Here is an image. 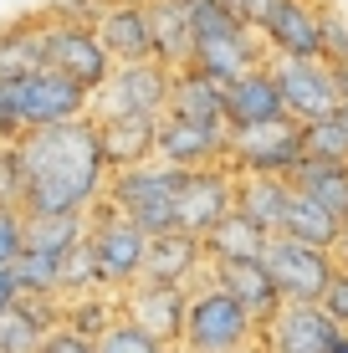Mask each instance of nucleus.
<instances>
[{
  "mask_svg": "<svg viewBox=\"0 0 348 353\" xmlns=\"http://www.w3.org/2000/svg\"><path fill=\"white\" fill-rule=\"evenodd\" d=\"M16 164L26 215H88L108 190V159L92 118L21 133Z\"/></svg>",
  "mask_w": 348,
  "mask_h": 353,
  "instance_id": "1",
  "label": "nucleus"
},
{
  "mask_svg": "<svg viewBox=\"0 0 348 353\" xmlns=\"http://www.w3.org/2000/svg\"><path fill=\"white\" fill-rule=\"evenodd\" d=\"M88 88H77L72 77L52 67H36L16 82H0V139L16 143L31 128H52V123H72L88 118Z\"/></svg>",
  "mask_w": 348,
  "mask_h": 353,
  "instance_id": "2",
  "label": "nucleus"
},
{
  "mask_svg": "<svg viewBox=\"0 0 348 353\" xmlns=\"http://www.w3.org/2000/svg\"><path fill=\"white\" fill-rule=\"evenodd\" d=\"M82 251H88V266H92V287L108 292V297H118V292H128V287L139 282L149 236H143L128 215H118L108 200H98V205L88 210Z\"/></svg>",
  "mask_w": 348,
  "mask_h": 353,
  "instance_id": "3",
  "label": "nucleus"
},
{
  "mask_svg": "<svg viewBox=\"0 0 348 353\" xmlns=\"http://www.w3.org/2000/svg\"><path fill=\"white\" fill-rule=\"evenodd\" d=\"M256 343H261V327L251 323V312L231 297V292H221L210 276L200 287H190L179 348H190V353H246Z\"/></svg>",
  "mask_w": 348,
  "mask_h": 353,
  "instance_id": "4",
  "label": "nucleus"
},
{
  "mask_svg": "<svg viewBox=\"0 0 348 353\" xmlns=\"http://www.w3.org/2000/svg\"><path fill=\"white\" fill-rule=\"evenodd\" d=\"M170 82H174V67H164L159 57L123 62V67L108 72L103 88H92L88 118L92 123H113V118H164V108H170Z\"/></svg>",
  "mask_w": 348,
  "mask_h": 353,
  "instance_id": "5",
  "label": "nucleus"
},
{
  "mask_svg": "<svg viewBox=\"0 0 348 353\" xmlns=\"http://www.w3.org/2000/svg\"><path fill=\"white\" fill-rule=\"evenodd\" d=\"M174 190H179V169L149 159L134 169H113L103 200L118 215H128L143 236H164V230H174Z\"/></svg>",
  "mask_w": 348,
  "mask_h": 353,
  "instance_id": "6",
  "label": "nucleus"
},
{
  "mask_svg": "<svg viewBox=\"0 0 348 353\" xmlns=\"http://www.w3.org/2000/svg\"><path fill=\"white\" fill-rule=\"evenodd\" d=\"M225 164L236 174H292L303 164V123L272 118V123H241L225 128Z\"/></svg>",
  "mask_w": 348,
  "mask_h": 353,
  "instance_id": "7",
  "label": "nucleus"
},
{
  "mask_svg": "<svg viewBox=\"0 0 348 353\" xmlns=\"http://www.w3.org/2000/svg\"><path fill=\"white\" fill-rule=\"evenodd\" d=\"M46 67L72 77L77 88H103L108 72H113V57L103 52L98 31H92V21H77L67 16V6H46Z\"/></svg>",
  "mask_w": 348,
  "mask_h": 353,
  "instance_id": "8",
  "label": "nucleus"
},
{
  "mask_svg": "<svg viewBox=\"0 0 348 353\" xmlns=\"http://www.w3.org/2000/svg\"><path fill=\"white\" fill-rule=\"evenodd\" d=\"M267 67L277 77L287 118H297V123H318V118H333L343 108L338 72L323 62V57H272Z\"/></svg>",
  "mask_w": 348,
  "mask_h": 353,
  "instance_id": "9",
  "label": "nucleus"
},
{
  "mask_svg": "<svg viewBox=\"0 0 348 353\" xmlns=\"http://www.w3.org/2000/svg\"><path fill=\"white\" fill-rule=\"evenodd\" d=\"M236 210V169L210 164V169H179L174 190V230L185 236H210L225 215Z\"/></svg>",
  "mask_w": 348,
  "mask_h": 353,
  "instance_id": "10",
  "label": "nucleus"
},
{
  "mask_svg": "<svg viewBox=\"0 0 348 353\" xmlns=\"http://www.w3.org/2000/svg\"><path fill=\"white\" fill-rule=\"evenodd\" d=\"M261 266H267V276L277 282L282 302H318L323 292H328L333 272H338V256H333V251H318V246H303V241L272 236Z\"/></svg>",
  "mask_w": 348,
  "mask_h": 353,
  "instance_id": "11",
  "label": "nucleus"
},
{
  "mask_svg": "<svg viewBox=\"0 0 348 353\" xmlns=\"http://www.w3.org/2000/svg\"><path fill=\"white\" fill-rule=\"evenodd\" d=\"M267 62H272V52H267V41H261V31L256 26H231V31L195 36V41H190V62L185 67H195L200 77L231 88L236 77H246V72H256V67H267Z\"/></svg>",
  "mask_w": 348,
  "mask_h": 353,
  "instance_id": "12",
  "label": "nucleus"
},
{
  "mask_svg": "<svg viewBox=\"0 0 348 353\" xmlns=\"http://www.w3.org/2000/svg\"><path fill=\"white\" fill-rule=\"evenodd\" d=\"M185 302H190V287L134 282L128 292L113 297V307H118V318H128L149 338H159L164 348H179V338H185Z\"/></svg>",
  "mask_w": 348,
  "mask_h": 353,
  "instance_id": "13",
  "label": "nucleus"
},
{
  "mask_svg": "<svg viewBox=\"0 0 348 353\" xmlns=\"http://www.w3.org/2000/svg\"><path fill=\"white\" fill-rule=\"evenodd\" d=\"M333 343H338V323L318 302H282L277 318L261 327L267 353H333Z\"/></svg>",
  "mask_w": 348,
  "mask_h": 353,
  "instance_id": "14",
  "label": "nucleus"
},
{
  "mask_svg": "<svg viewBox=\"0 0 348 353\" xmlns=\"http://www.w3.org/2000/svg\"><path fill=\"white\" fill-rule=\"evenodd\" d=\"M256 31L272 57H323V6L318 0H277Z\"/></svg>",
  "mask_w": 348,
  "mask_h": 353,
  "instance_id": "15",
  "label": "nucleus"
},
{
  "mask_svg": "<svg viewBox=\"0 0 348 353\" xmlns=\"http://www.w3.org/2000/svg\"><path fill=\"white\" fill-rule=\"evenodd\" d=\"M195 276H205V241H200V236H185V230H164V236H149V251H143V272H139V282L195 287Z\"/></svg>",
  "mask_w": 348,
  "mask_h": 353,
  "instance_id": "16",
  "label": "nucleus"
},
{
  "mask_svg": "<svg viewBox=\"0 0 348 353\" xmlns=\"http://www.w3.org/2000/svg\"><path fill=\"white\" fill-rule=\"evenodd\" d=\"M154 159L170 164V169H210V164H225V128L164 118V123H159V143H154Z\"/></svg>",
  "mask_w": 348,
  "mask_h": 353,
  "instance_id": "17",
  "label": "nucleus"
},
{
  "mask_svg": "<svg viewBox=\"0 0 348 353\" xmlns=\"http://www.w3.org/2000/svg\"><path fill=\"white\" fill-rule=\"evenodd\" d=\"M92 31H98L103 52L113 57V67L154 57V46H149V16H143V6H118V0H98V10H92Z\"/></svg>",
  "mask_w": 348,
  "mask_h": 353,
  "instance_id": "18",
  "label": "nucleus"
},
{
  "mask_svg": "<svg viewBox=\"0 0 348 353\" xmlns=\"http://www.w3.org/2000/svg\"><path fill=\"white\" fill-rule=\"evenodd\" d=\"M205 276L221 292H231V297L251 312V323H256V327H267L272 318H277L282 292H277V282L267 276V266H261V261H221V266H205Z\"/></svg>",
  "mask_w": 348,
  "mask_h": 353,
  "instance_id": "19",
  "label": "nucleus"
},
{
  "mask_svg": "<svg viewBox=\"0 0 348 353\" xmlns=\"http://www.w3.org/2000/svg\"><path fill=\"white\" fill-rule=\"evenodd\" d=\"M67 302H46V297H21L0 312V353H36L41 338L52 327H62Z\"/></svg>",
  "mask_w": 348,
  "mask_h": 353,
  "instance_id": "20",
  "label": "nucleus"
},
{
  "mask_svg": "<svg viewBox=\"0 0 348 353\" xmlns=\"http://www.w3.org/2000/svg\"><path fill=\"white\" fill-rule=\"evenodd\" d=\"M164 118H185V123H205V128H225V88L210 77H200L195 67H179L170 82V108Z\"/></svg>",
  "mask_w": 348,
  "mask_h": 353,
  "instance_id": "21",
  "label": "nucleus"
},
{
  "mask_svg": "<svg viewBox=\"0 0 348 353\" xmlns=\"http://www.w3.org/2000/svg\"><path fill=\"white\" fill-rule=\"evenodd\" d=\"M272 118H287L272 67H256V72H246V77H236L231 88H225V128L272 123Z\"/></svg>",
  "mask_w": 348,
  "mask_h": 353,
  "instance_id": "22",
  "label": "nucleus"
},
{
  "mask_svg": "<svg viewBox=\"0 0 348 353\" xmlns=\"http://www.w3.org/2000/svg\"><path fill=\"white\" fill-rule=\"evenodd\" d=\"M159 123H164V118H113V123H98L108 174H113V169L149 164L154 159V143H159Z\"/></svg>",
  "mask_w": 348,
  "mask_h": 353,
  "instance_id": "23",
  "label": "nucleus"
},
{
  "mask_svg": "<svg viewBox=\"0 0 348 353\" xmlns=\"http://www.w3.org/2000/svg\"><path fill=\"white\" fill-rule=\"evenodd\" d=\"M36 67H46V16L41 10L0 26V82H16Z\"/></svg>",
  "mask_w": 348,
  "mask_h": 353,
  "instance_id": "24",
  "label": "nucleus"
},
{
  "mask_svg": "<svg viewBox=\"0 0 348 353\" xmlns=\"http://www.w3.org/2000/svg\"><path fill=\"white\" fill-rule=\"evenodd\" d=\"M287 200H292V185H287L282 174H236V210H241L251 225H261L267 236L282 230Z\"/></svg>",
  "mask_w": 348,
  "mask_h": 353,
  "instance_id": "25",
  "label": "nucleus"
},
{
  "mask_svg": "<svg viewBox=\"0 0 348 353\" xmlns=\"http://www.w3.org/2000/svg\"><path fill=\"white\" fill-rule=\"evenodd\" d=\"M143 16H149L154 57L179 72L190 62V6H185V0H154V6H143Z\"/></svg>",
  "mask_w": 348,
  "mask_h": 353,
  "instance_id": "26",
  "label": "nucleus"
},
{
  "mask_svg": "<svg viewBox=\"0 0 348 353\" xmlns=\"http://www.w3.org/2000/svg\"><path fill=\"white\" fill-rule=\"evenodd\" d=\"M287 185L307 200H318L333 221L348 225V164H323V159H303L287 174Z\"/></svg>",
  "mask_w": 348,
  "mask_h": 353,
  "instance_id": "27",
  "label": "nucleus"
},
{
  "mask_svg": "<svg viewBox=\"0 0 348 353\" xmlns=\"http://www.w3.org/2000/svg\"><path fill=\"white\" fill-rule=\"evenodd\" d=\"M200 241H205V266H221V261H261L272 236L261 225H251L241 210H231L210 236H200Z\"/></svg>",
  "mask_w": 348,
  "mask_h": 353,
  "instance_id": "28",
  "label": "nucleus"
},
{
  "mask_svg": "<svg viewBox=\"0 0 348 353\" xmlns=\"http://www.w3.org/2000/svg\"><path fill=\"white\" fill-rule=\"evenodd\" d=\"M277 236L287 241H303V246H318V251H333L343 236V221H333L328 210H323L318 200H307V194L292 190V200H287V215H282V230Z\"/></svg>",
  "mask_w": 348,
  "mask_h": 353,
  "instance_id": "29",
  "label": "nucleus"
},
{
  "mask_svg": "<svg viewBox=\"0 0 348 353\" xmlns=\"http://www.w3.org/2000/svg\"><path fill=\"white\" fill-rule=\"evenodd\" d=\"M88 215H26V251L41 256H72L82 246Z\"/></svg>",
  "mask_w": 348,
  "mask_h": 353,
  "instance_id": "30",
  "label": "nucleus"
},
{
  "mask_svg": "<svg viewBox=\"0 0 348 353\" xmlns=\"http://www.w3.org/2000/svg\"><path fill=\"white\" fill-rule=\"evenodd\" d=\"M67 256H41V251H21L16 256V282L21 297H46V302H67Z\"/></svg>",
  "mask_w": 348,
  "mask_h": 353,
  "instance_id": "31",
  "label": "nucleus"
},
{
  "mask_svg": "<svg viewBox=\"0 0 348 353\" xmlns=\"http://www.w3.org/2000/svg\"><path fill=\"white\" fill-rule=\"evenodd\" d=\"M303 159H323V164H348V118H318L303 123Z\"/></svg>",
  "mask_w": 348,
  "mask_h": 353,
  "instance_id": "32",
  "label": "nucleus"
},
{
  "mask_svg": "<svg viewBox=\"0 0 348 353\" xmlns=\"http://www.w3.org/2000/svg\"><path fill=\"white\" fill-rule=\"evenodd\" d=\"M92 353H170V348H164L159 338H149L143 327H134L128 318H118V312H113V318L103 323V333L92 338Z\"/></svg>",
  "mask_w": 348,
  "mask_h": 353,
  "instance_id": "33",
  "label": "nucleus"
},
{
  "mask_svg": "<svg viewBox=\"0 0 348 353\" xmlns=\"http://www.w3.org/2000/svg\"><path fill=\"white\" fill-rule=\"evenodd\" d=\"M21 251H26V210L0 205V266H16Z\"/></svg>",
  "mask_w": 348,
  "mask_h": 353,
  "instance_id": "34",
  "label": "nucleus"
},
{
  "mask_svg": "<svg viewBox=\"0 0 348 353\" xmlns=\"http://www.w3.org/2000/svg\"><path fill=\"white\" fill-rule=\"evenodd\" d=\"M323 62L348 67V21L338 10H323Z\"/></svg>",
  "mask_w": 348,
  "mask_h": 353,
  "instance_id": "35",
  "label": "nucleus"
},
{
  "mask_svg": "<svg viewBox=\"0 0 348 353\" xmlns=\"http://www.w3.org/2000/svg\"><path fill=\"white\" fill-rule=\"evenodd\" d=\"M318 307L338 323V333H348V272H343V266L333 272V282H328V292L318 297Z\"/></svg>",
  "mask_w": 348,
  "mask_h": 353,
  "instance_id": "36",
  "label": "nucleus"
},
{
  "mask_svg": "<svg viewBox=\"0 0 348 353\" xmlns=\"http://www.w3.org/2000/svg\"><path fill=\"white\" fill-rule=\"evenodd\" d=\"M0 205H21V164H16V143L0 139Z\"/></svg>",
  "mask_w": 348,
  "mask_h": 353,
  "instance_id": "37",
  "label": "nucleus"
},
{
  "mask_svg": "<svg viewBox=\"0 0 348 353\" xmlns=\"http://www.w3.org/2000/svg\"><path fill=\"white\" fill-rule=\"evenodd\" d=\"M36 353H92V338L62 323V327H52V333L41 338V348H36Z\"/></svg>",
  "mask_w": 348,
  "mask_h": 353,
  "instance_id": "38",
  "label": "nucleus"
},
{
  "mask_svg": "<svg viewBox=\"0 0 348 353\" xmlns=\"http://www.w3.org/2000/svg\"><path fill=\"white\" fill-rule=\"evenodd\" d=\"M225 10H231L236 21H246V26H261V21H267V10L277 6V0H221Z\"/></svg>",
  "mask_w": 348,
  "mask_h": 353,
  "instance_id": "39",
  "label": "nucleus"
},
{
  "mask_svg": "<svg viewBox=\"0 0 348 353\" xmlns=\"http://www.w3.org/2000/svg\"><path fill=\"white\" fill-rule=\"evenodd\" d=\"M10 302H21V282H16V272H10V266H0V312H6Z\"/></svg>",
  "mask_w": 348,
  "mask_h": 353,
  "instance_id": "40",
  "label": "nucleus"
},
{
  "mask_svg": "<svg viewBox=\"0 0 348 353\" xmlns=\"http://www.w3.org/2000/svg\"><path fill=\"white\" fill-rule=\"evenodd\" d=\"M333 256H338V266L348 272V225H343V236H338V246H333Z\"/></svg>",
  "mask_w": 348,
  "mask_h": 353,
  "instance_id": "41",
  "label": "nucleus"
},
{
  "mask_svg": "<svg viewBox=\"0 0 348 353\" xmlns=\"http://www.w3.org/2000/svg\"><path fill=\"white\" fill-rule=\"evenodd\" d=\"M338 72V97H343V108H348V67H333Z\"/></svg>",
  "mask_w": 348,
  "mask_h": 353,
  "instance_id": "42",
  "label": "nucleus"
},
{
  "mask_svg": "<svg viewBox=\"0 0 348 353\" xmlns=\"http://www.w3.org/2000/svg\"><path fill=\"white\" fill-rule=\"evenodd\" d=\"M333 353H348V333H338V343H333Z\"/></svg>",
  "mask_w": 348,
  "mask_h": 353,
  "instance_id": "43",
  "label": "nucleus"
},
{
  "mask_svg": "<svg viewBox=\"0 0 348 353\" xmlns=\"http://www.w3.org/2000/svg\"><path fill=\"white\" fill-rule=\"evenodd\" d=\"M118 6H154V0H118ZM185 6H190V0H185Z\"/></svg>",
  "mask_w": 348,
  "mask_h": 353,
  "instance_id": "44",
  "label": "nucleus"
},
{
  "mask_svg": "<svg viewBox=\"0 0 348 353\" xmlns=\"http://www.w3.org/2000/svg\"><path fill=\"white\" fill-rule=\"evenodd\" d=\"M170 353H190V348H170Z\"/></svg>",
  "mask_w": 348,
  "mask_h": 353,
  "instance_id": "45",
  "label": "nucleus"
},
{
  "mask_svg": "<svg viewBox=\"0 0 348 353\" xmlns=\"http://www.w3.org/2000/svg\"><path fill=\"white\" fill-rule=\"evenodd\" d=\"M338 113H343V118H348V108H338Z\"/></svg>",
  "mask_w": 348,
  "mask_h": 353,
  "instance_id": "46",
  "label": "nucleus"
}]
</instances>
